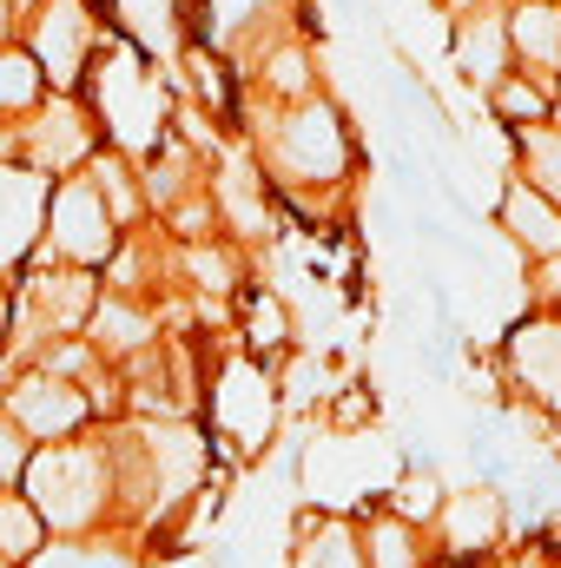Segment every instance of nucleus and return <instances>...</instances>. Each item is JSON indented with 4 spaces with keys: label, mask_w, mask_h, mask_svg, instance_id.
<instances>
[{
    "label": "nucleus",
    "mask_w": 561,
    "mask_h": 568,
    "mask_svg": "<svg viewBox=\"0 0 561 568\" xmlns=\"http://www.w3.org/2000/svg\"><path fill=\"white\" fill-rule=\"evenodd\" d=\"M27 503L47 516L53 536H120V456L113 436H67L40 443L20 476Z\"/></svg>",
    "instance_id": "1"
},
{
    "label": "nucleus",
    "mask_w": 561,
    "mask_h": 568,
    "mask_svg": "<svg viewBox=\"0 0 561 568\" xmlns=\"http://www.w3.org/2000/svg\"><path fill=\"white\" fill-rule=\"evenodd\" d=\"M265 165L278 185L297 192H324V185H344L350 179V133L337 120L330 100H290L278 120L265 126Z\"/></svg>",
    "instance_id": "2"
},
{
    "label": "nucleus",
    "mask_w": 561,
    "mask_h": 568,
    "mask_svg": "<svg viewBox=\"0 0 561 568\" xmlns=\"http://www.w3.org/2000/svg\"><path fill=\"white\" fill-rule=\"evenodd\" d=\"M93 113L113 133V145L133 152V159L165 140V87H159V73H145V60L133 47H113L100 60V73H93Z\"/></svg>",
    "instance_id": "3"
},
{
    "label": "nucleus",
    "mask_w": 561,
    "mask_h": 568,
    "mask_svg": "<svg viewBox=\"0 0 561 568\" xmlns=\"http://www.w3.org/2000/svg\"><path fill=\"white\" fill-rule=\"evenodd\" d=\"M33 258H53V265H80V272H100L106 258H120V219L113 205L100 199L93 179H60L53 185V205H47V245Z\"/></svg>",
    "instance_id": "4"
},
{
    "label": "nucleus",
    "mask_w": 561,
    "mask_h": 568,
    "mask_svg": "<svg viewBox=\"0 0 561 568\" xmlns=\"http://www.w3.org/2000/svg\"><path fill=\"white\" fill-rule=\"evenodd\" d=\"M0 410L27 429L33 449H40V443H67V436H80V429L93 424L86 384H80V377H53V371H40V364H27V371L0 390Z\"/></svg>",
    "instance_id": "5"
},
{
    "label": "nucleus",
    "mask_w": 561,
    "mask_h": 568,
    "mask_svg": "<svg viewBox=\"0 0 561 568\" xmlns=\"http://www.w3.org/2000/svg\"><path fill=\"white\" fill-rule=\"evenodd\" d=\"M509 536V503L496 489H456L442 503V516L429 523V542H436V562L442 568H476L482 556H496Z\"/></svg>",
    "instance_id": "6"
},
{
    "label": "nucleus",
    "mask_w": 561,
    "mask_h": 568,
    "mask_svg": "<svg viewBox=\"0 0 561 568\" xmlns=\"http://www.w3.org/2000/svg\"><path fill=\"white\" fill-rule=\"evenodd\" d=\"M53 172L27 159H0V278L33 265V245H47V205H53Z\"/></svg>",
    "instance_id": "7"
},
{
    "label": "nucleus",
    "mask_w": 561,
    "mask_h": 568,
    "mask_svg": "<svg viewBox=\"0 0 561 568\" xmlns=\"http://www.w3.org/2000/svg\"><path fill=\"white\" fill-rule=\"evenodd\" d=\"M20 324H27V337H73L80 324H93V311H100V284L93 272H80V265H67V272H33L27 291H20Z\"/></svg>",
    "instance_id": "8"
},
{
    "label": "nucleus",
    "mask_w": 561,
    "mask_h": 568,
    "mask_svg": "<svg viewBox=\"0 0 561 568\" xmlns=\"http://www.w3.org/2000/svg\"><path fill=\"white\" fill-rule=\"evenodd\" d=\"M86 40H93V13L86 0H40L33 27H27V53L40 60L47 87H80V67H86Z\"/></svg>",
    "instance_id": "9"
},
{
    "label": "nucleus",
    "mask_w": 561,
    "mask_h": 568,
    "mask_svg": "<svg viewBox=\"0 0 561 568\" xmlns=\"http://www.w3.org/2000/svg\"><path fill=\"white\" fill-rule=\"evenodd\" d=\"M20 159L40 172H80L93 165V120L60 93L47 106H33V126H20Z\"/></svg>",
    "instance_id": "10"
},
{
    "label": "nucleus",
    "mask_w": 561,
    "mask_h": 568,
    "mask_svg": "<svg viewBox=\"0 0 561 568\" xmlns=\"http://www.w3.org/2000/svg\"><path fill=\"white\" fill-rule=\"evenodd\" d=\"M509 377L522 384V397L536 410H549L561 424V311L555 317H536V324H516V337H509Z\"/></svg>",
    "instance_id": "11"
},
{
    "label": "nucleus",
    "mask_w": 561,
    "mask_h": 568,
    "mask_svg": "<svg viewBox=\"0 0 561 568\" xmlns=\"http://www.w3.org/2000/svg\"><path fill=\"white\" fill-rule=\"evenodd\" d=\"M290 568H370L364 562V529H350L344 516H297L290 536Z\"/></svg>",
    "instance_id": "12"
},
{
    "label": "nucleus",
    "mask_w": 561,
    "mask_h": 568,
    "mask_svg": "<svg viewBox=\"0 0 561 568\" xmlns=\"http://www.w3.org/2000/svg\"><path fill=\"white\" fill-rule=\"evenodd\" d=\"M502 225H509V239H516L529 258H555L561 252V205L549 192H536L529 179H516V185L502 192Z\"/></svg>",
    "instance_id": "13"
},
{
    "label": "nucleus",
    "mask_w": 561,
    "mask_h": 568,
    "mask_svg": "<svg viewBox=\"0 0 561 568\" xmlns=\"http://www.w3.org/2000/svg\"><path fill=\"white\" fill-rule=\"evenodd\" d=\"M364 562H370V568H442V562H436L429 529L404 523L397 509H377V516L364 523Z\"/></svg>",
    "instance_id": "14"
},
{
    "label": "nucleus",
    "mask_w": 561,
    "mask_h": 568,
    "mask_svg": "<svg viewBox=\"0 0 561 568\" xmlns=\"http://www.w3.org/2000/svg\"><path fill=\"white\" fill-rule=\"evenodd\" d=\"M449 47H456V67H462L476 87H502V80H509V73H502V67H509V27H502L496 13H469Z\"/></svg>",
    "instance_id": "15"
},
{
    "label": "nucleus",
    "mask_w": 561,
    "mask_h": 568,
    "mask_svg": "<svg viewBox=\"0 0 561 568\" xmlns=\"http://www.w3.org/2000/svg\"><path fill=\"white\" fill-rule=\"evenodd\" d=\"M27 568H140L133 536H53Z\"/></svg>",
    "instance_id": "16"
},
{
    "label": "nucleus",
    "mask_w": 561,
    "mask_h": 568,
    "mask_svg": "<svg viewBox=\"0 0 561 568\" xmlns=\"http://www.w3.org/2000/svg\"><path fill=\"white\" fill-rule=\"evenodd\" d=\"M53 542V529H47V516L27 503V489H7L0 496V562H33L40 549Z\"/></svg>",
    "instance_id": "17"
},
{
    "label": "nucleus",
    "mask_w": 561,
    "mask_h": 568,
    "mask_svg": "<svg viewBox=\"0 0 561 568\" xmlns=\"http://www.w3.org/2000/svg\"><path fill=\"white\" fill-rule=\"evenodd\" d=\"M509 47L529 60V67H561V13L555 7H516L509 13Z\"/></svg>",
    "instance_id": "18"
},
{
    "label": "nucleus",
    "mask_w": 561,
    "mask_h": 568,
    "mask_svg": "<svg viewBox=\"0 0 561 568\" xmlns=\"http://www.w3.org/2000/svg\"><path fill=\"white\" fill-rule=\"evenodd\" d=\"M40 87H47L40 60H33L27 47H0V120L33 113V106H40Z\"/></svg>",
    "instance_id": "19"
},
{
    "label": "nucleus",
    "mask_w": 561,
    "mask_h": 568,
    "mask_svg": "<svg viewBox=\"0 0 561 568\" xmlns=\"http://www.w3.org/2000/svg\"><path fill=\"white\" fill-rule=\"evenodd\" d=\"M522 179L561 205V133H549V126H522Z\"/></svg>",
    "instance_id": "20"
},
{
    "label": "nucleus",
    "mask_w": 561,
    "mask_h": 568,
    "mask_svg": "<svg viewBox=\"0 0 561 568\" xmlns=\"http://www.w3.org/2000/svg\"><path fill=\"white\" fill-rule=\"evenodd\" d=\"M442 503H449V496H442V483H436L429 469H410V476L390 483V509H397L404 523H417V529H429V523L442 516Z\"/></svg>",
    "instance_id": "21"
},
{
    "label": "nucleus",
    "mask_w": 561,
    "mask_h": 568,
    "mask_svg": "<svg viewBox=\"0 0 561 568\" xmlns=\"http://www.w3.org/2000/svg\"><path fill=\"white\" fill-rule=\"evenodd\" d=\"M86 179L100 185V199L113 205V219H120V225H133V219H140V185H133V172H126L120 159H93V165H86Z\"/></svg>",
    "instance_id": "22"
},
{
    "label": "nucleus",
    "mask_w": 561,
    "mask_h": 568,
    "mask_svg": "<svg viewBox=\"0 0 561 568\" xmlns=\"http://www.w3.org/2000/svg\"><path fill=\"white\" fill-rule=\"evenodd\" d=\"M496 113H502V120H522V126H542V120L555 113V100H549L542 87H529V80H502V87H496Z\"/></svg>",
    "instance_id": "23"
},
{
    "label": "nucleus",
    "mask_w": 561,
    "mask_h": 568,
    "mask_svg": "<svg viewBox=\"0 0 561 568\" xmlns=\"http://www.w3.org/2000/svg\"><path fill=\"white\" fill-rule=\"evenodd\" d=\"M27 456H33L27 429L0 410V496H7V489H20V476H27Z\"/></svg>",
    "instance_id": "24"
},
{
    "label": "nucleus",
    "mask_w": 561,
    "mask_h": 568,
    "mask_svg": "<svg viewBox=\"0 0 561 568\" xmlns=\"http://www.w3.org/2000/svg\"><path fill=\"white\" fill-rule=\"evenodd\" d=\"M476 568H555V549H496Z\"/></svg>",
    "instance_id": "25"
},
{
    "label": "nucleus",
    "mask_w": 561,
    "mask_h": 568,
    "mask_svg": "<svg viewBox=\"0 0 561 568\" xmlns=\"http://www.w3.org/2000/svg\"><path fill=\"white\" fill-rule=\"evenodd\" d=\"M529 278H536V297H542L549 311H561V252H555V258H536V272H529Z\"/></svg>",
    "instance_id": "26"
},
{
    "label": "nucleus",
    "mask_w": 561,
    "mask_h": 568,
    "mask_svg": "<svg viewBox=\"0 0 561 568\" xmlns=\"http://www.w3.org/2000/svg\"><path fill=\"white\" fill-rule=\"evenodd\" d=\"M7 337H13V297L0 291V357H7Z\"/></svg>",
    "instance_id": "27"
},
{
    "label": "nucleus",
    "mask_w": 561,
    "mask_h": 568,
    "mask_svg": "<svg viewBox=\"0 0 561 568\" xmlns=\"http://www.w3.org/2000/svg\"><path fill=\"white\" fill-rule=\"evenodd\" d=\"M13 152H20V140H13V133H0V159H13Z\"/></svg>",
    "instance_id": "28"
},
{
    "label": "nucleus",
    "mask_w": 561,
    "mask_h": 568,
    "mask_svg": "<svg viewBox=\"0 0 561 568\" xmlns=\"http://www.w3.org/2000/svg\"><path fill=\"white\" fill-rule=\"evenodd\" d=\"M7 7H13V0H0V40H7Z\"/></svg>",
    "instance_id": "29"
},
{
    "label": "nucleus",
    "mask_w": 561,
    "mask_h": 568,
    "mask_svg": "<svg viewBox=\"0 0 561 568\" xmlns=\"http://www.w3.org/2000/svg\"><path fill=\"white\" fill-rule=\"evenodd\" d=\"M0 568H20V562H0Z\"/></svg>",
    "instance_id": "30"
}]
</instances>
